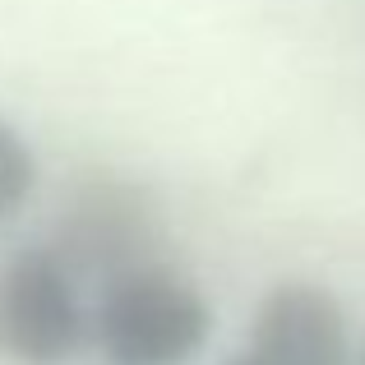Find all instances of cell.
I'll return each instance as SVG.
<instances>
[{"mask_svg": "<svg viewBox=\"0 0 365 365\" xmlns=\"http://www.w3.org/2000/svg\"><path fill=\"white\" fill-rule=\"evenodd\" d=\"M241 356L250 365H347V319L324 287L282 282L264 296Z\"/></svg>", "mask_w": 365, "mask_h": 365, "instance_id": "277c9868", "label": "cell"}, {"mask_svg": "<svg viewBox=\"0 0 365 365\" xmlns=\"http://www.w3.org/2000/svg\"><path fill=\"white\" fill-rule=\"evenodd\" d=\"M88 338L79 282L46 245L19 250L0 268V356L19 365H61Z\"/></svg>", "mask_w": 365, "mask_h": 365, "instance_id": "7a4b0ae2", "label": "cell"}, {"mask_svg": "<svg viewBox=\"0 0 365 365\" xmlns=\"http://www.w3.org/2000/svg\"><path fill=\"white\" fill-rule=\"evenodd\" d=\"M361 365H365V361H361Z\"/></svg>", "mask_w": 365, "mask_h": 365, "instance_id": "52a82bcc", "label": "cell"}, {"mask_svg": "<svg viewBox=\"0 0 365 365\" xmlns=\"http://www.w3.org/2000/svg\"><path fill=\"white\" fill-rule=\"evenodd\" d=\"M65 264V273L79 277H102V287L125 273L153 268V217L134 190L120 185H98L65 213L56 245H46Z\"/></svg>", "mask_w": 365, "mask_h": 365, "instance_id": "3957f363", "label": "cell"}, {"mask_svg": "<svg viewBox=\"0 0 365 365\" xmlns=\"http://www.w3.org/2000/svg\"><path fill=\"white\" fill-rule=\"evenodd\" d=\"M227 365H250V361H245V356H232V361H227Z\"/></svg>", "mask_w": 365, "mask_h": 365, "instance_id": "8992f818", "label": "cell"}, {"mask_svg": "<svg viewBox=\"0 0 365 365\" xmlns=\"http://www.w3.org/2000/svg\"><path fill=\"white\" fill-rule=\"evenodd\" d=\"M208 324L204 296L158 264L107 282L88 314V333L111 365H185L204 347Z\"/></svg>", "mask_w": 365, "mask_h": 365, "instance_id": "6da1fadb", "label": "cell"}, {"mask_svg": "<svg viewBox=\"0 0 365 365\" xmlns=\"http://www.w3.org/2000/svg\"><path fill=\"white\" fill-rule=\"evenodd\" d=\"M33 180H37L33 148L24 143V134L9 120H0V222H9V217L24 208Z\"/></svg>", "mask_w": 365, "mask_h": 365, "instance_id": "5b68a950", "label": "cell"}]
</instances>
